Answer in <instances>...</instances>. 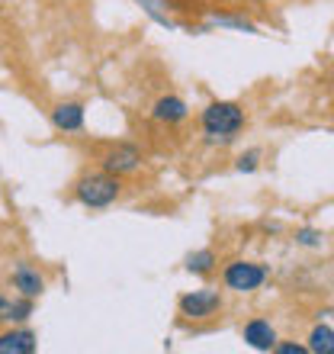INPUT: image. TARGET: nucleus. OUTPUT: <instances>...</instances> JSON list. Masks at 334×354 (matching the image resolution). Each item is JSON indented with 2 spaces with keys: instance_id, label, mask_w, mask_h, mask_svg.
<instances>
[{
  "instance_id": "nucleus-1",
  "label": "nucleus",
  "mask_w": 334,
  "mask_h": 354,
  "mask_svg": "<svg viewBox=\"0 0 334 354\" xmlns=\"http://www.w3.org/2000/svg\"><path fill=\"white\" fill-rule=\"evenodd\" d=\"M248 129V106L242 100H209L199 110V136L213 149H228Z\"/></svg>"
},
{
  "instance_id": "nucleus-2",
  "label": "nucleus",
  "mask_w": 334,
  "mask_h": 354,
  "mask_svg": "<svg viewBox=\"0 0 334 354\" xmlns=\"http://www.w3.org/2000/svg\"><path fill=\"white\" fill-rule=\"evenodd\" d=\"M126 196V177H116L103 168H84L81 174L71 180V200L81 203L84 209H110Z\"/></svg>"
},
{
  "instance_id": "nucleus-3",
  "label": "nucleus",
  "mask_w": 334,
  "mask_h": 354,
  "mask_svg": "<svg viewBox=\"0 0 334 354\" xmlns=\"http://www.w3.org/2000/svg\"><path fill=\"white\" fill-rule=\"evenodd\" d=\"M225 313V293L215 287H199V290H186L177 297V319L180 326H213L219 322Z\"/></svg>"
},
{
  "instance_id": "nucleus-4",
  "label": "nucleus",
  "mask_w": 334,
  "mask_h": 354,
  "mask_svg": "<svg viewBox=\"0 0 334 354\" xmlns=\"http://www.w3.org/2000/svg\"><path fill=\"white\" fill-rule=\"evenodd\" d=\"M222 287L228 290V293H242V297H248V293H257L264 283L270 280V268L264 261H250V258H228V261L222 264Z\"/></svg>"
},
{
  "instance_id": "nucleus-5",
  "label": "nucleus",
  "mask_w": 334,
  "mask_h": 354,
  "mask_svg": "<svg viewBox=\"0 0 334 354\" xmlns=\"http://www.w3.org/2000/svg\"><path fill=\"white\" fill-rule=\"evenodd\" d=\"M93 165L116 177H132L145 165V155L135 142H100L93 149Z\"/></svg>"
},
{
  "instance_id": "nucleus-6",
  "label": "nucleus",
  "mask_w": 334,
  "mask_h": 354,
  "mask_svg": "<svg viewBox=\"0 0 334 354\" xmlns=\"http://www.w3.org/2000/svg\"><path fill=\"white\" fill-rule=\"evenodd\" d=\"M148 120L158 126V129H180L186 120H190V106H186V100L180 97V93H161V97H155V103H151L148 110Z\"/></svg>"
},
{
  "instance_id": "nucleus-7",
  "label": "nucleus",
  "mask_w": 334,
  "mask_h": 354,
  "mask_svg": "<svg viewBox=\"0 0 334 354\" xmlns=\"http://www.w3.org/2000/svg\"><path fill=\"white\" fill-rule=\"evenodd\" d=\"M7 287L23 293V297L39 299L48 290V277L32 261H13L7 268Z\"/></svg>"
},
{
  "instance_id": "nucleus-8",
  "label": "nucleus",
  "mask_w": 334,
  "mask_h": 354,
  "mask_svg": "<svg viewBox=\"0 0 334 354\" xmlns=\"http://www.w3.org/2000/svg\"><path fill=\"white\" fill-rule=\"evenodd\" d=\"M39 299L23 297L17 290H10L7 283L0 287V326H26L32 313H36Z\"/></svg>"
},
{
  "instance_id": "nucleus-9",
  "label": "nucleus",
  "mask_w": 334,
  "mask_h": 354,
  "mask_svg": "<svg viewBox=\"0 0 334 354\" xmlns=\"http://www.w3.org/2000/svg\"><path fill=\"white\" fill-rule=\"evenodd\" d=\"M48 122L55 132H65V136H75L84 132V122H87V106L84 100H58L52 110H48Z\"/></svg>"
},
{
  "instance_id": "nucleus-10",
  "label": "nucleus",
  "mask_w": 334,
  "mask_h": 354,
  "mask_svg": "<svg viewBox=\"0 0 334 354\" xmlns=\"http://www.w3.org/2000/svg\"><path fill=\"white\" fill-rule=\"evenodd\" d=\"M277 328H273V322L264 316H250L242 322V342L248 348H254V351H273V345H277Z\"/></svg>"
},
{
  "instance_id": "nucleus-11",
  "label": "nucleus",
  "mask_w": 334,
  "mask_h": 354,
  "mask_svg": "<svg viewBox=\"0 0 334 354\" xmlns=\"http://www.w3.org/2000/svg\"><path fill=\"white\" fill-rule=\"evenodd\" d=\"M39 351V335L26 326H0V354H32Z\"/></svg>"
},
{
  "instance_id": "nucleus-12",
  "label": "nucleus",
  "mask_w": 334,
  "mask_h": 354,
  "mask_svg": "<svg viewBox=\"0 0 334 354\" xmlns=\"http://www.w3.org/2000/svg\"><path fill=\"white\" fill-rule=\"evenodd\" d=\"M184 270L193 277H213L219 270V252L215 248H196L184 258Z\"/></svg>"
},
{
  "instance_id": "nucleus-13",
  "label": "nucleus",
  "mask_w": 334,
  "mask_h": 354,
  "mask_svg": "<svg viewBox=\"0 0 334 354\" xmlns=\"http://www.w3.org/2000/svg\"><path fill=\"white\" fill-rule=\"evenodd\" d=\"M308 354H334V328L328 322H315L306 335Z\"/></svg>"
},
{
  "instance_id": "nucleus-14",
  "label": "nucleus",
  "mask_w": 334,
  "mask_h": 354,
  "mask_svg": "<svg viewBox=\"0 0 334 354\" xmlns=\"http://www.w3.org/2000/svg\"><path fill=\"white\" fill-rule=\"evenodd\" d=\"M260 158H264V151H260V149L242 151V155L235 158V171H238V174H254V171L260 168Z\"/></svg>"
},
{
  "instance_id": "nucleus-15",
  "label": "nucleus",
  "mask_w": 334,
  "mask_h": 354,
  "mask_svg": "<svg viewBox=\"0 0 334 354\" xmlns=\"http://www.w3.org/2000/svg\"><path fill=\"white\" fill-rule=\"evenodd\" d=\"M296 245H302V248H322L325 245V232L322 229H299L296 232Z\"/></svg>"
},
{
  "instance_id": "nucleus-16",
  "label": "nucleus",
  "mask_w": 334,
  "mask_h": 354,
  "mask_svg": "<svg viewBox=\"0 0 334 354\" xmlns=\"http://www.w3.org/2000/svg\"><path fill=\"white\" fill-rule=\"evenodd\" d=\"M273 354H308V345L306 342H293V338H277Z\"/></svg>"
},
{
  "instance_id": "nucleus-17",
  "label": "nucleus",
  "mask_w": 334,
  "mask_h": 354,
  "mask_svg": "<svg viewBox=\"0 0 334 354\" xmlns=\"http://www.w3.org/2000/svg\"><path fill=\"white\" fill-rule=\"evenodd\" d=\"M331 122H334V103H331Z\"/></svg>"
},
{
  "instance_id": "nucleus-18",
  "label": "nucleus",
  "mask_w": 334,
  "mask_h": 354,
  "mask_svg": "<svg viewBox=\"0 0 334 354\" xmlns=\"http://www.w3.org/2000/svg\"><path fill=\"white\" fill-rule=\"evenodd\" d=\"M257 3H267V0H257Z\"/></svg>"
}]
</instances>
